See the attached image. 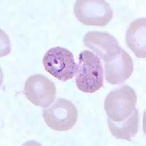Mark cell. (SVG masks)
I'll list each match as a JSON object with an SVG mask.
<instances>
[{
  "mask_svg": "<svg viewBox=\"0 0 146 146\" xmlns=\"http://www.w3.org/2000/svg\"><path fill=\"white\" fill-rule=\"evenodd\" d=\"M76 19L83 25L105 27L113 18L109 3L104 0H78L74 5Z\"/></svg>",
  "mask_w": 146,
  "mask_h": 146,
  "instance_id": "277c9868",
  "label": "cell"
},
{
  "mask_svg": "<svg viewBox=\"0 0 146 146\" xmlns=\"http://www.w3.org/2000/svg\"><path fill=\"white\" fill-rule=\"evenodd\" d=\"M85 46L98 55L105 62L116 58L121 48L114 36L107 32H89L83 38Z\"/></svg>",
  "mask_w": 146,
  "mask_h": 146,
  "instance_id": "52a82bcc",
  "label": "cell"
},
{
  "mask_svg": "<svg viewBox=\"0 0 146 146\" xmlns=\"http://www.w3.org/2000/svg\"><path fill=\"white\" fill-rule=\"evenodd\" d=\"M133 62L129 54L121 49L114 60L105 62V78L111 84H119L128 80L133 71Z\"/></svg>",
  "mask_w": 146,
  "mask_h": 146,
  "instance_id": "ba28073f",
  "label": "cell"
},
{
  "mask_svg": "<svg viewBox=\"0 0 146 146\" xmlns=\"http://www.w3.org/2000/svg\"><path fill=\"white\" fill-rule=\"evenodd\" d=\"M27 100L36 106L46 108L53 102L56 87L46 76L36 74L29 77L25 82L24 91Z\"/></svg>",
  "mask_w": 146,
  "mask_h": 146,
  "instance_id": "8992f818",
  "label": "cell"
},
{
  "mask_svg": "<svg viewBox=\"0 0 146 146\" xmlns=\"http://www.w3.org/2000/svg\"><path fill=\"white\" fill-rule=\"evenodd\" d=\"M78 60L76 86L84 93H95L103 86V70L100 59L92 52L86 50L80 54Z\"/></svg>",
  "mask_w": 146,
  "mask_h": 146,
  "instance_id": "6da1fadb",
  "label": "cell"
},
{
  "mask_svg": "<svg viewBox=\"0 0 146 146\" xmlns=\"http://www.w3.org/2000/svg\"><path fill=\"white\" fill-rule=\"evenodd\" d=\"M42 62L45 70L62 81L71 79L78 72V65L75 62L73 54L66 48L50 49L45 53Z\"/></svg>",
  "mask_w": 146,
  "mask_h": 146,
  "instance_id": "3957f363",
  "label": "cell"
},
{
  "mask_svg": "<svg viewBox=\"0 0 146 146\" xmlns=\"http://www.w3.org/2000/svg\"><path fill=\"white\" fill-rule=\"evenodd\" d=\"M139 122V115L136 108L130 116L123 121L115 122L108 118V126L113 136L117 139L129 142L138 131Z\"/></svg>",
  "mask_w": 146,
  "mask_h": 146,
  "instance_id": "30bf717a",
  "label": "cell"
},
{
  "mask_svg": "<svg viewBox=\"0 0 146 146\" xmlns=\"http://www.w3.org/2000/svg\"><path fill=\"white\" fill-rule=\"evenodd\" d=\"M146 19H138L132 22L128 28L126 40L128 47L139 58H145Z\"/></svg>",
  "mask_w": 146,
  "mask_h": 146,
  "instance_id": "9c48e42d",
  "label": "cell"
},
{
  "mask_svg": "<svg viewBox=\"0 0 146 146\" xmlns=\"http://www.w3.org/2000/svg\"><path fill=\"white\" fill-rule=\"evenodd\" d=\"M137 95L135 90L125 85L113 90L105 99L104 108L108 118L115 122L126 119L136 109Z\"/></svg>",
  "mask_w": 146,
  "mask_h": 146,
  "instance_id": "7a4b0ae2",
  "label": "cell"
},
{
  "mask_svg": "<svg viewBox=\"0 0 146 146\" xmlns=\"http://www.w3.org/2000/svg\"><path fill=\"white\" fill-rule=\"evenodd\" d=\"M78 115L75 105L64 98H58L43 110V117L47 125L56 131L71 129L76 123Z\"/></svg>",
  "mask_w": 146,
  "mask_h": 146,
  "instance_id": "5b68a950",
  "label": "cell"
}]
</instances>
